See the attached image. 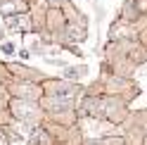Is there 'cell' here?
<instances>
[{
  "instance_id": "6da1fadb",
  "label": "cell",
  "mask_w": 147,
  "mask_h": 145,
  "mask_svg": "<svg viewBox=\"0 0 147 145\" xmlns=\"http://www.w3.org/2000/svg\"><path fill=\"white\" fill-rule=\"evenodd\" d=\"M7 112H10L12 119L22 121V124H38L43 117H45V110L40 102H33V100H22V98H10L7 102Z\"/></svg>"
},
{
  "instance_id": "7a4b0ae2",
  "label": "cell",
  "mask_w": 147,
  "mask_h": 145,
  "mask_svg": "<svg viewBox=\"0 0 147 145\" xmlns=\"http://www.w3.org/2000/svg\"><path fill=\"white\" fill-rule=\"evenodd\" d=\"M43 90L45 95H52V98H67V100H76V95L81 93V88L76 81H69V79H48L43 81Z\"/></svg>"
},
{
  "instance_id": "3957f363",
  "label": "cell",
  "mask_w": 147,
  "mask_h": 145,
  "mask_svg": "<svg viewBox=\"0 0 147 145\" xmlns=\"http://www.w3.org/2000/svg\"><path fill=\"white\" fill-rule=\"evenodd\" d=\"M12 98H22V100H33V102H40L45 90L43 83H36V81H14V83L7 86Z\"/></svg>"
},
{
  "instance_id": "277c9868",
  "label": "cell",
  "mask_w": 147,
  "mask_h": 145,
  "mask_svg": "<svg viewBox=\"0 0 147 145\" xmlns=\"http://www.w3.org/2000/svg\"><path fill=\"white\" fill-rule=\"evenodd\" d=\"M100 117L109 119L112 124H121L126 117V100L119 95H102V107H100Z\"/></svg>"
},
{
  "instance_id": "5b68a950",
  "label": "cell",
  "mask_w": 147,
  "mask_h": 145,
  "mask_svg": "<svg viewBox=\"0 0 147 145\" xmlns=\"http://www.w3.org/2000/svg\"><path fill=\"white\" fill-rule=\"evenodd\" d=\"M64 38L69 43H83L88 38V29H86V22H69L67 29H64Z\"/></svg>"
},
{
  "instance_id": "8992f818",
  "label": "cell",
  "mask_w": 147,
  "mask_h": 145,
  "mask_svg": "<svg viewBox=\"0 0 147 145\" xmlns=\"http://www.w3.org/2000/svg\"><path fill=\"white\" fill-rule=\"evenodd\" d=\"M7 69L12 71V76L17 81H33V79H40V71L38 69H26L24 64H17V62H10V64H5Z\"/></svg>"
},
{
  "instance_id": "52a82bcc",
  "label": "cell",
  "mask_w": 147,
  "mask_h": 145,
  "mask_svg": "<svg viewBox=\"0 0 147 145\" xmlns=\"http://www.w3.org/2000/svg\"><path fill=\"white\" fill-rule=\"evenodd\" d=\"M22 12H29V5L24 0H0V17H12Z\"/></svg>"
},
{
  "instance_id": "ba28073f",
  "label": "cell",
  "mask_w": 147,
  "mask_h": 145,
  "mask_svg": "<svg viewBox=\"0 0 147 145\" xmlns=\"http://www.w3.org/2000/svg\"><path fill=\"white\" fill-rule=\"evenodd\" d=\"M26 145H55V138L48 129H43V126H36V131L29 136V140Z\"/></svg>"
},
{
  "instance_id": "9c48e42d",
  "label": "cell",
  "mask_w": 147,
  "mask_h": 145,
  "mask_svg": "<svg viewBox=\"0 0 147 145\" xmlns=\"http://www.w3.org/2000/svg\"><path fill=\"white\" fill-rule=\"evenodd\" d=\"M64 79H69V81H78V79H83L88 76V64H76V67H64Z\"/></svg>"
},
{
  "instance_id": "30bf717a",
  "label": "cell",
  "mask_w": 147,
  "mask_h": 145,
  "mask_svg": "<svg viewBox=\"0 0 147 145\" xmlns=\"http://www.w3.org/2000/svg\"><path fill=\"white\" fill-rule=\"evenodd\" d=\"M100 145H126V138H121V136H109Z\"/></svg>"
},
{
  "instance_id": "8fae6325",
  "label": "cell",
  "mask_w": 147,
  "mask_h": 145,
  "mask_svg": "<svg viewBox=\"0 0 147 145\" xmlns=\"http://www.w3.org/2000/svg\"><path fill=\"white\" fill-rule=\"evenodd\" d=\"M0 50H3L5 55H14V52H17V45H14V43H10V41H5L3 45H0Z\"/></svg>"
},
{
  "instance_id": "7c38bea8",
  "label": "cell",
  "mask_w": 147,
  "mask_h": 145,
  "mask_svg": "<svg viewBox=\"0 0 147 145\" xmlns=\"http://www.w3.org/2000/svg\"><path fill=\"white\" fill-rule=\"evenodd\" d=\"M0 145H10V133H7V129H3V126H0Z\"/></svg>"
},
{
  "instance_id": "4fadbf2b",
  "label": "cell",
  "mask_w": 147,
  "mask_h": 145,
  "mask_svg": "<svg viewBox=\"0 0 147 145\" xmlns=\"http://www.w3.org/2000/svg\"><path fill=\"white\" fill-rule=\"evenodd\" d=\"M135 7H138V12L140 14H147V0H133Z\"/></svg>"
},
{
  "instance_id": "5bb4252c",
  "label": "cell",
  "mask_w": 147,
  "mask_h": 145,
  "mask_svg": "<svg viewBox=\"0 0 147 145\" xmlns=\"http://www.w3.org/2000/svg\"><path fill=\"white\" fill-rule=\"evenodd\" d=\"M45 3H48V7H55V10H62L67 0H45Z\"/></svg>"
},
{
  "instance_id": "9a60e30c",
  "label": "cell",
  "mask_w": 147,
  "mask_h": 145,
  "mask_svg": "<svg viewBox=\"0 0 147 145\" xmlns=\"http://www.w3.org/2000/svg\"><path fill=\"white\" fill-rule=\"evenodd\" d=\"M31 55H33V52H31V48H22V50H19V57H22V60H29Z\"/></svg>"
},
{
  "instance_id": "2e32d148",
  "label": "cell",
  "mask_w": 147,
  "mask_h": 145,
  "mask_svg": "<svg viewBox=\"0 0 147 145\" xmlns=\"http://www.w3.org/2000/svg\"><path fill=\"white\" fill-rule=\"evenodd\" d=\"M0 41H5V29L0 26Z\"/></svg>"
},
{
  "instance_id": "e0dca14e",
  "label": "cell",
  "mask_w": 147,
  "mask_h": 145,
  "mask_svg": "<svg viewBox=\"0 0 147 145\" xmlns=\"http://www.w3.org/2000/svg\"><path fill=\"white\" fill-rule=\"evenodd\" d=\"M142 143H145V145H147V133H145V140H142Z\"/></svg>"
}]
</instances>
